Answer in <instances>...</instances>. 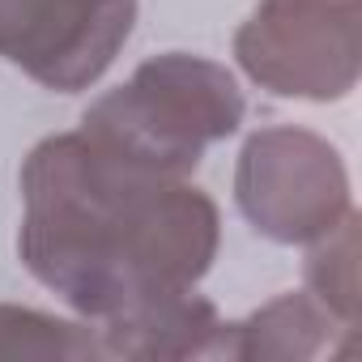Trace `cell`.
Instances as JSON below:
<instances>
[{
  "label": "cell",
  "mask_w": 362,
  "mask_h": 362,
  "mask_svg": "<svg viewBox=\"0 0 362 362\" xmlns=\"http://www.w3.org/2000/svg\"><path fill=\"white\" fill-rule=\"evenodd\" d=\"M235 201L256 235L307 247L349 209V175L332 141L311 128L277 124L243 141L235 162Z\"/></svg>",
  "instance_id": "cell-4"
},
{
  "label": "cell",
  "mask_w": 362,
  "mask_h": 362,
  "mask_svg": "<svg viewBox=\"0 0 362 362\" xmlns=\"http://www.w3.org/2000/svg\"><path fill=\"white\" fill-rule=\"evenodd\" d=\"M18 184L22 264L90 324L197 290L214 269L222 243L214 197L119 158L81 128L43 136Z\"/></svg>",
  "instance_id": "cell-1"
},
{
  "label": "cell",
  "mask_w": 362,
  "mask_h": 362,
  "mask_svg": "<svg viewBox=\"0 0 362 362\" xmlns=\"http://www.w3.org/2000/svg\"><path fill=\"white\" fill-rule=\"evenodd\" d=\"M354 332L341 324L311 290H290L277 294L273 303L256 307L247 320H235L222 328L218 358L235 362H307L320 358L324 349L332 354V337Z\"/></svg>",
  "instance_id": "cell-7"
},
{
  "label": "cell",
  "mask_w": 362,
  "mask_h": 362,
  "mask_svg": "<svg viewBox=\"0 0 362 362\" xmlns=\"http://www.w3.org/2000/svg\"><path fill=\"white\" fill-rule=\"evenodd\" d=\"M103 354L124 362H188V358H218V341L226 320L209 298L197 290L153 298L132 307L107 324H94Z\"/></svg>",
  "instance_id": "cell-6"
},
{
  "label": "cell",
  "mask_w": 362,
  "mask_h": 362,
  "mask_svg": "<svg viewBox=\"0 0 362 362\" xmlns=\"http://www.w3.org/2000/svg\"><path fill=\"white\" fill-rule=\"evenodd\" d=\"M0 362H107L90 320L0 303Z\"/></svg>",
  "instance_id": "cell-8"
},
{
  "label": "cell",
  "mask_w": 362,
  "mask_h": 362,
  "mask_svg": "<svg viewBox=\"0 0 362 362\" xmlns=\"http://www.w3.org/2000/svg\"><path fill=\"white\" fill-rule=\"evenodd\" d=\"M243 124V90L218 60L192 52H166L107 90L86 115L81 132L119 158L158 175L188 179L205 149L235 136Z\"/></svg>",
  "instance_id": "cell-2"
},
{
  "label": "cell",
  "mask_w": 362,
  "mask_h": 362,
  "mask_svg": "<svg viewBox=\"0 0 362 362\" xmlns=\"http://www.w3.org/2000/svg\"><path fill=\"white\" fill-rule=\"evenodd\" d=\"M136 0H0V60L56 94L90 90L124 52Z\"/></svg>",
  "instance_id": "cell-5"
},
{
  "label": "cell",
  "mask_w": 362,
  "mask_h": 362,
  "mask_svg": "<svg viewBox=\"0 0 362 362\" xmlns=\"http://www.w3.org/2000/svg\"><path fill=\"white\" fill-rule=\"evenodd\" d=\"M307 247V290L341 324L358 328V214L349 209L328 235Z\"/></svg>",
  "instance_id": "cell-9"
},
{
  "label": "cell",
  "mask_w": 362,
  "mask_h": 362,
  "mask_svg": "<svg viewBox=\"0 0 362 362\" xmlns=\"http://www.w3.org/2000/svg\"><path fill=\"white\" fill-rule=\"evenodd\" d=\"M235 60L273 98L341 103L362 73V0H260Z\"/></svg>",
  "instance_id": "cell-3"
}]
</instances>
